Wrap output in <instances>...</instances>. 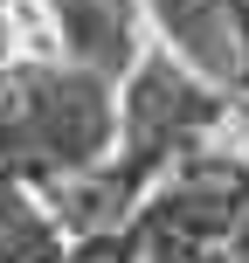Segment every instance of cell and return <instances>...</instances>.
Returning a JSON list of instances; mask_svg holds the SVG:
<instances>
[{"label": "cell", "instance_id": "4", "mask_svg": "<svg viewBox=\"0 0 249 263\" xmlns=\"http://www.w3.org/2000/svg\"><path fill=\"white\" fill-rule=\"evenodd\" d=\"M55 21H63V49L76 69H97V77L131 69V55H139L131 0H55Z\"/></svg>", "mask_w": 249, "mask_h": 263}, {"label": "cell", "instance_id": "3", "mask_svg": "<svg viewBox=\"0 0 249 263\" xmlns=\"http://www.w3.org/2000/svg\"><path fill=\"white\" fill-rule=\"evenodd\" d=\"M159 14L180 55H194L208 83H236L249 69V28H242V0H145Z\"/></svg>", "mask_w": 249, "mask_h": 263}, {"label": "cell", "instance_id": "6", "mask_svg": "<svg viewBox=\"0 0 249 263\" xmlns=\"http://www.w3.org/2000/svg\"><path fill=\"white\" fill-rule=\"evenodd\" d=\"M55 263H139V250H131V229H90L76 250H63Z\"/></svg>", "mask_w": 249, "mask_h": 263}, {"label": "cell", "instance_id": "5", "mask_svg": "<svg viewBox=\"0 0 249 263\" xmlns=\"http://www.w3.org/2000/svg\"><path fill=\"white\" fill-rule=\"evenodd\" d=\"M69 242H63V222L49 208L21 194V180L0 187V263H55Z\"/></svg>", "mask_w": 249, "mask_h": 263}, {"label": "cell", "instance_id": "2", "mask_svg": "<svg viewBox=\"0 0 249 263\" xmlns=\"http://www.w3.org/2000/svg\"><path fill=\"white\" fill-rule=\"evenodd\" d=\"M249 236V166L242 159H187L139 215V263H222L228 242Z\"/></svg>", "mask_w": 249, "mask_h": 263}, {"label": "cell", "instance_id": "1", "mask_svg": "<svg viewBox=\"0 0 249 263\" xmlns=\"http://www.w3.org/2000/svg\"><path fill=\"white\" fill-rule=\"evenodd\" d=\"M111 145H118L111 77L76 69V63L0 69V166H7V180L63 187L76 173L104 166Z\"/></svg>", "mask_w": 249, "mask_h": 263}]
</instances>
